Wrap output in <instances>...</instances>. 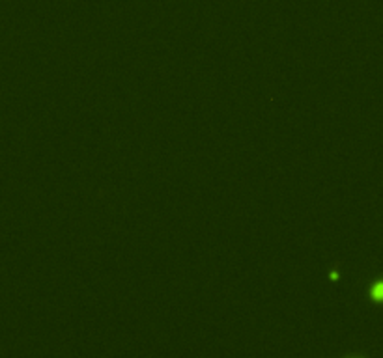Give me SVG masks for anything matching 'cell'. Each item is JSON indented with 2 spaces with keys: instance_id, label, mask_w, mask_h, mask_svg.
<instances>
[{
  "instance_id": "1",
  "label": "cell",
  "mask_w": 383,
  "mask_h": 358,
  "mask_svg": "<svg viewBox=\"0 0 383 358\" xmlns=\"http://www.w3.org/2000/svg\"><path fill=\"white\" fill-rule=\"evenodd\" d=\"M366 295L370 299V303L374 304H383V278H376L372 280L368 289H366Z\"/></svg>"
},
{
  "instance_id": "2",
  "label": "cell",
  "mask_w": 383,
  "mask_h": 358,
  "mask_svg": "<svg viewBox=\"0 0 383 358\" xmlns=\"http://www.w3.org/2000/svg\"><path fill=\"white\" fill-rule=\"evenodd\" d=\"M329 278H331L333 282H337V280H339V272H337V271H331V272H329Z\"/></svg>"
},
{
  "instance_id": "3",
  "label": "cell",
  "mask_w": 383,
  "mask_h": 358,
  "mask_svg": "<svg viewBox=\"0 0 383 358\" xmlns=\"http://www.w3.org/2000/svg\"><path fill=\"white\" fill-rule=\"evenodd\" d=\"M350 358H363V356H350Z\"/></svg>"
}]
</instances>
